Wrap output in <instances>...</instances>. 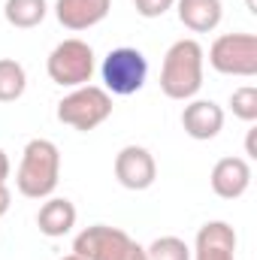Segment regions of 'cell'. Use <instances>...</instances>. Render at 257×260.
<instances>
[{"mask_svg": "<svg viewBox=\"0 0 257 260\" xmlns=\"http://www.w3.org/2000/svg\"><path fill=\"white\" fill-rule=\"evenodd\" d=\"M61 260H82L79 254H67V257H61Z\"/></svg>", "mask_w": 257, "mask_h": 260, "instance_id": "cb8c5ba5", "label": "cell"}, {"mask_svg": "<svg viewBox=\"0 0 257 260\" xmlns=\"http://www.w3.org/2000/svg\"><path fill=\"white\" fill-rule=\"evenodd\" d=\"M73 254L82 260H145V248L121 227L94 224L73 239Z\"/></svg>", "mask_w": 257, "mask_h": 260, "instance_id": "3957f363", "label": "cell"}, {"mask_svg": "<svg viewBox=\"0 0 257 260\" xmlns=\"http://www.w3.org/2000/svg\"><path fill=\"white\" fill-rule=\"evenodd\" d=\"M254 133H257V127H251V130H248V139H245V154H248V157H257V151H254Z\"/></svg>", "mask_w": 257, "mask_h": 260, "instance_id": "7402d4cb", "label": "cell"}, {"mask_svg": "<svg viewBox=\"0 0 257 260\" xmlns=\"http://www.w3.org/2000/svg\"><path fill=\"white\" fill-rule=\"evenodd\" d=\"M209 64L221 76H257V37L254 34H221L209 49Z\"/></svg>", "mask_w": 257, "mask_h": 260, "instance_id": "52a82bcc", "label": "cell"}, {"mask_svg": "<svg viewBox=\"0 0 257 260\" xmlns=\"http://www.w3.org/2000/svg\"><path fill=\"white\" fill-rule=\"evenodd\" d=\"M115 179L127 191H148L157 179L154 154L145 145H124L115 154Z\"/></svg>", "mask_w": 257, "mask_h": 260, "instance_id": "ba28073f", "label": "cell"}, {"mask_svg": "<svg viewBox=\"0 0 257 260\" xmlns=\"http://www.w3.org/2000/svg\"><path fill=\"white\" fill-rule=\"evenodd\" d=\"M206 52L197 40H176L160 67V91L170 100H194L203 88Z\"/></svg>", "mask_w": 257, "mask_h": 260, "instance_id": "6da1fadb", "label": "cell"}, {"mask_svg": "<svg viewBox=\"0 0 257 260\" xmlns=\"http://www.w3.org/2000/svg\"><path fill=\"white\" fill-rule=\"evenodd\" d=\"M182 127L191 139H215L224 127V109L215 100H191L182 109Z\"/></svg>", "mask_w": 257, "mask_h": 260, "instance_id": "8fae6325", "label": "cell"}, {"mask_svg": "<svg viewBox=\"0 0 257 260\" xmlns=\"http://www.w3.org/2000/svg\"><path fill=\"white\" fill-rule=\"evenodd\" d=\"M9 206H12V194H9V188H6V182H0V218L9 212Z\"/></svg>", "mask_w": 257, "mask_h": 260, "instance_id": "ffe728a7", "label": "cell"}, {"mask_svg": "<svg viewBox=\"0 0 257 260\" xmlns=\"http://www.w3.org/2000/svg\"><path fill=\"white\" fill-rule=\"evenodd\" d=\"M100 79L103 88L115 97H130L136 91H142L145 79H148V61L139 49L133 46H118L112 49L103 64H100Z\"/></svg>", "mask_w": 257, "mask_h": 260, "instance_id": "5b68a950", "label": "cell"}, {"mask_svg": "<svg viewBox=\"0 0 257 260\" xmlns=\"http://www.w3.org/2000/svg\"><path fill=\"white\" fill-rule=\"evenodd\" d=\"M109 115H112V94L97 85H79L58 103V121L79 133L97 130Z\"/></svg>", "mask_w": 257, "mask_h": 260, "instance_id": "277c9868", "label": "cell"}, {"mask_svg": "<svg viewBox=\"0 0 257 260\" xmlns=\"http://www.w3.org/2000/svg\"><path fill=\"white\" fill-rule=\"evenodd\" d=\"M112 9V0H58L55 3V18L67 30H88L100 24Z\"/></svg>", "mask_w": 257, "mask_h": 260, "instance_id": "7c38bea8", "label": "cell"}, {"mask_svg": "<svg viewBox=\"0 0 257 260\" xmlns=\"http://www.w3.org/2000/svg\"><path fill=\"white\" fill-rule=\"evenodd\" d=\"M236 230L227 221H206L194 242V260H236Z\"/></svg>", "mask_w": 257, "mask_h": 260, "instance_id": "9c48e42d", "label": "cell"}, {"mask_svg": "<svg viewBox=\"0 0 257 260\" xmlns=\"http://www.w3.org/2000/svg\"><path fill=\"white\" fill-rule=\"evenodd\" d=\"M251 188V167L245 157H221L212 167V191L221 200H239Z\"/></svg>", "mask_w": 257, "mask_h": 260, "instance_id": "30bf717a", "label": "cell"}, {"mask_svg": "<svg viewBox=\"0 0 257 260\" xmlns=\"http://www.w3.org/2000/svg\"><path fill=\"white\" fill-rule=\"evenodd\" d=\"M61 179V151L52 139H30L21 151L15 188L27 200H46L55 194Z\"/></svg>", "mask_w": 257, "mask_h": 260, "instance_id": "7a4b0ae2", "label": "cell"}, {"mask_svg": "<svg viewBox=\"0 0 257 260\" xmlns=\"http://www.w3.org/2000/svg\"><path fill=\"white\" fill-rule=\"evenodd\" d=\"M145 260H191V248L179 236H160L145 248Z\"/></svg>", "mask_w": 257, "mask_h": 260, "instance_id": "e0dca14e", "label": "cell"}, {"mask_svg": "<svg viewBox=\"0 0 257 260\" xmlns=\"http://www.w3.org/2000/svg\"><path fill=\"white\" fill-rule=\"evenodd\" d=\"M46 73L55 85L61 88H79L88 85L94 76V49L85 40H64L52 49L49 61H46Z\"/></svg>", "mask_w": 257, "mask_h": 260, "instance_id": "8992f818", "label": "cell"}, {"mask_svg": "<svg viewBox=\"0 0 257 260\" xmlns=\"http://www.w3.org/2000/svg\"><path fill=\"white\" fill-rule=\"evenodd\" d=\"M27 88L24 67L12 58H0V103H15Z\"/></svg>", "mask_w": 257, "mask_h": 260, "instance_id": "2e32d148", "label": "cell"}, {"mask_svg": "<svg viewBox=\"0 0 257 260\" xmlns=\"http://www.w3.org/2000/svg\"><path fill=\"white\" fill-rule=\"evenodd\" d=\"M245 3H248V12H254V15H257V3H254V0H245Z\"/></svg>", "mask_w": 257, "mask_h": 260, "instance_id": "603a6c76", "label": "cell"}, {"mask_svg": "<svg viewBox=\"0 0 257 260\" xmlns=\"http://www.w3.org/2000/svg\"><path fill=\"white\" fill-rule=\"evenodd\" d=\"M3 15L12 27L18 30H30L37 24H43V18L49 15V3L46 0H6L3 3Z\"/></svg>", "mask_w": 257, "mask_h": 260, "instance_id": "9a60e30c", "label": "cell"}, {"mask_svg": "<svg viewBox=\"0 0 257 260\" xmlns=\"http://www.w3.org/2000/svg\"><path fill=\"white\" fill-rule=\"evenodd\" d=\"M9 170H12V164H9L6 151L0 148V182H6V179H9Z\"/></svg>", "mask_w": 257, "mask_h": 260, "instance_id": "44dd1931", "label": "cell"}, {"mask_svg": "<svg viewBox=\"0 0 257 260\" xmlns=\"http://www.w3.org/2000/svg\"><path fill=\"white\" fill-rule=\"evenodd\" d=\"M37 227L49 239H61L76 227V206L67 197H46V203L37 212Z\"/></svg>", "mask_w": 257, "mask_h": 260, "instance_id": "4fadbf2b", "label": "cell"}, {"mask_svg": "<svg viewBox=\"0 0 257 260\" xmlns=\"http://www.w3.org/2000/svg\"><path fill=\"white\" fill-rule=\"evenodd\" d=\"M176 12H179V21L194 34H209L224 18L221 0H176Z\"/></svg>", "mask_w": 257, "mask_h": 260, "instance_id": "5bb4252c", "label": "cell"}, {"mask_svg": "<svg viewBox=\"0 0 257 260\" xmlns=\"http://www.w3.org/2000/svg\"><path fill=\"white\" fill-rule=\"evenodd\" d=\"M230 109L239 121H257V88L254 85H242L230 94Z\"/></svg>", "mask_w": 257, "mask_h": 260, "instance_id": "ac0fdd59", "label": "cell"}, {"mask_svg": "<svg viewBox=\"0 0 257 260\" xmlns=\"http://www.w3.org/2000/svg\"><path fill=\"white\" fill-rule=\"evenodd\" d=\"M133 6L142 18H160L176 6V0H133Z\"/></svg>", "mask_w": 257, "mask_h": 260, "instance_id": "d6986e66", "label": "cell"}]
</instances>
